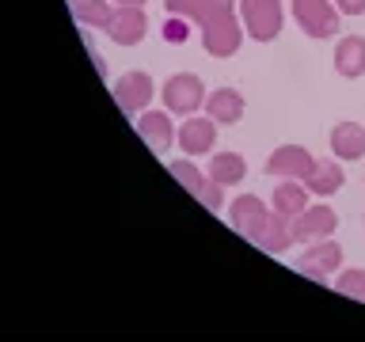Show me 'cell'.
<instances>
[{"instance_id": "8fae6325", "label": "cell", "mask_w": 365, "mask_h": 342, "mask_svg": "<svg viewBox=\"0 0 365 342\" xmlns=\"http://www.w3.org/2000/svg\"><path fill=\"white\" fill-rule=\"evenodd\" d=\"M175 141L182 145L187 156H205L213 152V141H217V122L205 114V118H187L182 130H175Z\"/></svg>"}, {"instance_id": "5b68a950", "label": "cell", "mask_w": 365, "mask_h": 342, "mask_svg": "<svg viewBox=\"0 0 365 342\" xmlns=\"http://www.w3.org/2000/svg\"><path fill=\"white\" fill-rule=\"evenodd\" d=\"M160 95H164L171 114H194L198 107H205V84L194 73H175L160 88Z\"/></svg>"}, {"instance_id": "9a60e30c", "label": "cell", "mask_w": 365, "mask_h": 342, "mask_svg": "<svg viewBox=\"0 0 365 342\" xmlns=\"http://www.w3.org/2000/svg\"><path fill=\"white\" fill-rule=\"evenodd\" d=\"M267 213H270V205L262 202V198H255V194H240V198L232 202V209H228V224H232L236 232L247 236Z\"/></svg>"}, {"instance_id": "52a82bcc", "label": "cell", "mask_w": 365, "mask_h": 342, "mask_svg": "<svg viewBox=\"0 0 365 342\" xmlns=\"http://www.w3.org/2000/svg\"><path fill=\"white\" fill-rule=\"evenodd\" d=\"M247 239H251V244H255L259 251H267V255H282V251H289V244H293L289 217H282V213L270 209V213L247 232Z\"/></svg>"}, {"instance_id": "d6986e66", "label": "cell", "mask_w": 365, "mask_h": 342, "mask_svg": "<svg viewBox=\"0 0 365 342\" xmlns=\"http://www.w3.org/2000/svg\"><path fill=\"white\" fill-rule=\"evenodd\" d=\"M247 175V164L240 152H213L210 160V179L221 182V187H236V182H244Z\"/></svg>"}, {"instance_id": "cb8c5ba5", "label": "cell", "mask_w": 365, "mask_h": 342, "mask_svg": "<svg viewBox=\"0 0 365 342\" xmlns=\"http://www.w3.org/2000/svg\"><path fill=\"white\" fill-rule=\"evenodd\" d=\"M225 187H221V182H213V179H205V187H202V194H198V202L205 205V209H221V205H225V194H221Z\"/></svg>"}, {"instance_id": "ba28073f", "label": "cell", "mask_w": 365, "mask_h": 342, "mask_svg": "<svg viewBox=\"0 0 365 342\" xmlns=\"http://www.w3.org/2000/svg\"><path fill=\"white\" fill-rule=\"evenodd\" d=\"M103 31H107L110 42H118V46H137L148 31V16L137 4H118L110 11V19H107Z\"/></svg>"}, {"instance_id": "6da1fadb", "label": "cell", "mask_w": 365, "mask_h": 342, "mask_svg": "<svg viewBox=\"0 0 365 342\" xmlns=\"http://www.w3.org/2000/svg\"><path fill=\"white\" fill-rule=\"evenodd\" d=\"M240 16H244V31L255 42H274V34L282 31V0H236Z\"/></svg>"}, {"instance_id": "e0dca14e", "label": "cell", "mask_w": 365, "mask_h": 342, "mask_svg": "<svg viewBox=\"0 0 365 342\" xmlns=\"http://www.w3.org/2000/svg\"><path fill=\"white\" fill-rule=\"evenodd\" d=\"M304 179H282L278 187H274V213H282V217H293L308 205V194H304Z\"/></svg>"}, {"instance_id": "5bb4252c", "label": "cell", "mask_w": 365, "mask_h": 342, "mask_svg": "<svg viewBox=\"0 0 365 342\" xmlns=\"http://www.w3.org/2000/svg\"><path fill=\"white\" fill-rule=\"evenodd\" d=\"M331 152L339 160H361L365 156V125L339 122L335 130H331Z\"/></svg>"}, {"instance_id": "2e32d148", "label": "cell", "mask_w": 365, "mask_h": 342, "mask_svg": "<svg viewBox=\"0 0 365 342\" xmlns=\"http://www.w3.org/2000/svg\"><path fill=\"white\" fill-rule=\"evenodd\" d=\"M335 73L339 76H361L365 73V38H358V34H350V38H342L335 46Z\"/></svg>"}, {"instance_id": "7a4b0ae2", "label": "cell", "mask_w": 365, "mask_h": 342, "mask_svg": "<svg viewBox=\"0 0 365 342\" xmlns=\"http://www.w3.org/2000/svg\"><path fill=\"white\" fill-rule=\"evenodd\" d=\"M244 42V31H240L236 11H217L213 19L202 23V46L210 57H232Z\"/></svg>"}, {"instance_id": "603a6c76", "label": "cell", "mask_w": 365, "mask_h": 342, "mask_svg": "<svg viewBox=\"0 0 365 342\" xmlns=\"http://www.w3.org/2000/svg\"><path fill=\"white\" fill-rule=\"evenodd\" d=\"M335 289L342 296H354V301H361L365 296V270H342L335 278Z\"/></svg>"}, {"instance_id": "484cf974", "label": "cell", "mask_w": 365, "mask_h": 342, "mask_svg": "<svg viewBox=\"0 0 365 342\" xmlns=\"http://www.w3.org/2000/svg\"><path fill=\"white\" fill-rule=\"evenodd\" d=\"M114 4H137V8H141V4H145V0H114Z\"/></svg>"}, {"instance_id": "277c9868", "label": "cell", "mask_w": 365, "mask_h": 342, "mask_svg": "<svg viewBox=\"0 0 365 342\" xmlns=\"http://www.w3.org/2000/svg\"><path fill=\"white\" fill-rule=\"evenodd\" d=\"M335 224H339V213L331 209V205H304L301 213L289 221L293 228V244H316V239H327L331 232H335Z\"/></svg>"}, {"instance_id": "ffe728a7", "label": "cell", "mask_w": 365, "mask_h": 342, "mask_svg": "<svg viewBox=\"0 0 365 342\" xmlns=\"http://www.w3.org/2000/svg\"><path fill=\"white\" fill-rule=\"evenodd\" d=\"M68 8H73V19L80 27H107V19L114 11L107 0H68Z\"/></svg>"}, {"instance_id": "3957f363", "label": "cell", "mask_w": 365, "mask_h": 342, "mask_svg": "<svg viewBox=\"0 0 365 342\" xmlns=\"http://www.w3.org/2000/svg\"><path fill=\"white\" fill-rule=\"evenodd\" d=\"M339 16L342 11L335 8V0H293V19L312 38H335Z\"/></svg>"}, {"instance_id": "30bf717a", "label": "cell", "mask_w": 365, "mask_h": 342, "mask_svg": "<svg viewBox=\"0 0 365 342\" xmlns=\"http://www.w3.org/2000/svg\"><path fill=\"white\" fill-rule=\"evenodd\" d=\"M114 99L125 114H141L145 103H153V76L133 68V73H122V80L114 84Z\"/></svg>"}, {"instance_id": "44dd1931", "label": "cell", "mask_w": 365, "mask_h": 342, "mask_svg": "<svg viewBox=\"0 0 365 342\" xmlns=\"http://www.w3.org/2000/svg\"><path fill=\"white\" fill-rule=\"evenodd\" d=\"M160 34H164V42H171V46H182L190 38V19L187 16H164V23H160Z\"/></svg>"}, {"instance_id": "7c38bea8", "label": "cell", "mask_w": 365, "mask_h": 342, "mask_svg": "<svg viewBox=\"0 0 365 342\" xmlns=\"http://www.w3.org/2000/svg\"><path fill=\"white\" fill-rule=\"evenodd\" d=\"M205 114L217 122V125H232L244 118V95L236 88H213L205 95Z\"/></svg>"}, {"instance_id": "8992f818", "label": "cell", "mask_w": 365, "mask_h": 342, "mask_svg": "<svg viewBox=\"0 0 365 342\" xmlns=\"http://www.w3.org/2000/svg\"><path fill=\"white\" fill-rule=\"evenodd\" d=\"M312 167H316V156L301 145H282L267 156V175L270 179H308Z\"/></svg>"}, {"instance_id": "4316f807", "label": "cell", "mask_w": 365, "mask_h": 342, "mask_svg": "<svg viewBox=\"0 0 365 342\" xmlns=\"http://www.w3.org/2000/svg\"><path fill=\"white\" fill-rule=\"evenodd\" d=\"M361 301H365V296H361Z\"/></svg>"}, {"instance_id": "ac0fdd59", "label": "cell", "mask_w": 365, "mask_h": 342, "mask_svg": "<svg viewBox=\"0 0 365 342\" xmlns=\"http://www.w3.org/2000/svg\"><path fill=\"white\" fill-rule=\"evenodd\" d=\"M342 164H335V160H316V167L308 171V179H304V187L308 194H319V198H327V194H335L342 187Z\"/></svg>"}, {"instance_id": "7402d4cb", "label": "cell", "mask_w": 365, "mask_h": 342, "mask_svg": "<svg viewBox=\"0 0 365 342\" xmlns=\"http://www.w3.org/2000/svg\"><path fill=\"white\" fill-rule=\"evenodd\" d=\"M171 167V175H175L182 187H187L190 194H202V187H205V179H202V171L194 167V164H187V160H175V164H168Z\"/></svg>"}, {"instance_id": "d4e9b609", "label": "cell", "mask_w": 365, "mask_h": 342, "mask_svg": "<svg viewBox=\"0 0 365 342\" xmlns=\"http://www.w3.org/2000/svg\"><path fill=\"white\" fill-rule=\"evenodd\" d=\"M339 11H346V16H361L365 11V0H335Z\"/></svg>"}, {"instance_id": "9c48e42d", "label": "cell", "mask_w": 365, "mask_h": 342, "mask_svg": "<svg viewBox=\"0 0 365 342\" xmlns=\"http://www.w3.org/2000/svg\"><path fill=\"white\" fill-rule=\"evenodd\" d=\"M339 266H342V247L331 236L327 239H316V244L304 251V259L297 262V270H301L304 278H316V281H327Z\"/></svg>"}, {"instance_id": "4fadbf2b", "label": "cell", "mask_w": 365, "mask_h": 342, "mask_svg": "<svg viewBox=\"0 0 365 342\" xmlns=\"http://www.w3.org/2000/svg\"><path fill=\"white\" fill-rule=\"evenodd\" d=\"M137 133L145 137V145L153 152H168L171 141H175V130H171V118L164 110H148V114H137Z\"/></svg>"}]
</instances>
